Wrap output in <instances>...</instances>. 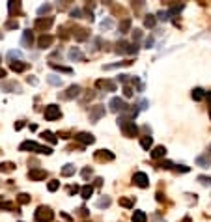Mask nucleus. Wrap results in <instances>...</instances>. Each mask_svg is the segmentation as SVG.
I'll return each mask as SVG.
<instances>
[{
    "instance_id": "1",
    "label": "nucleus",
    "mask_w": 211,
    "mask_h": 222,
    "mask_svg": "<svg viewBox=\"0 0 211 222\" xmlns=\"http://www.w3.org/2000/svg\"><path fill=\"white\" fill-rule=\"evenodd\" d=\"M21 151H34V153H43V155H51L52 153V148H49V146H39L32 140H26L19 146Z\"/></svg>"
},
{
    "instance_id": "2",
    "label": "nucleus",
    "mask_w": 211,
    "mask_h": 222,
    "mask_svg": "<svg viewBox=\"0 0 211 222\" xmlns=\"http://www.w3.org/2000/svg\"><path fill=\"white\" fill-rule=\"evenodd\" d=\"M118 125H120V129H122L123 136H127V138H133V136L138 135V127L135 125V121H131V120H122V118H118Z\"/></svg>"
},
{
    "instance_id": "3",
    "label": "nucleus",
    "mask_w": 211,
    "mask_h": 222,
    "mask_svg": "<svg viewBox=\"0 0 211 222\" xmlns=\"http://www.w3.org/2000/svg\"><path fill=\"white\" fill-rule=\"evenodd\" d=\"M34 218H36L38 222H51L54 218V213L49 209V207H38V211L34 213Z\"/></svg>"
},
{
    "instance_id": "4",
    "label": "nucleus",
    "mask_w": 211,
    "mask_h": 222,
    "mask_svg": "<svg viewBox=\"0 0 211 222\" xmlns=\"http://www.w3.org/2000/svg\"><path fill=\"white\" fill-rule=\"evenodd\" d=\"M108 107H110L112 112H116V114H123L125 110H127V107H129V105L122 99V97H112L110 103H108Z\"/></svg>"
},
{
    "instance_id": "5",
    "label": "nucleus",
    "mask_w": 211,
    "mask_h": 222,
    "mask_svg": "<svg viewBox=\"0 0 211 222\" xmlns=\"http://www.w3.org/2000/svg\"><path fill=\"white\" fill-rule=\"evenodd\" d=\"M60 116H62V112H60L58 105H47L45 107V120L47 121H54V120H58Z\"/></svg>"
},
{
    "instance_id": "6",
    "label": "nucleus",
    "mask_w": 211,
    "mask_h": 222,
    "mask_svg": "<svg viewBox=\"0 0 211 222\" xmlns=\"http://www.w3.org/2000/svg\"><path fill=\"white\" fill-rule=\"evenodd\" d=\"M105 114H107V110H105V105H95L90 108V121H99L101 118H105Z\"/></svg>"
},
{
    "instance_id": "7",
    "label": "nucleus",
    "mask_w": 211,
    "mask_h": 222,
    "mask_svg": "<svg viewBox=\"0 0 211 222\" xmlns=\"http://www.w3.org/2000/svg\"><path fill=\"white\" fill-rule=\"evenodd\" d=\"M80 93H82V88L77 86V84H71V86L66 90V93L60 95V99H73V97H79Z\"/></svg>"
},
{
    "instance_id": "8",
    "label": "nucleus",
    "mask_w": 211,
    "mask_h": 222,
    "mask_svg": "<svg viewBox=\"0 0 211 222\" xmlns=\"http://www.w3.org/2000/svg\"><path fill=\"white\" fill-rule=\"evenodd\" d=\"M133 183H135L136 187H140V189H146V187L150 185V181H148V176L144 174V172H136V174L133 176Z\"/></svg>"
},
{
    "instance_id": "9",
    "label": "nucleus",
    "mask_w": 211,
    "mask_h": 222,
    "mask_svg": "<svg viewBox=\"0 0 211 222\" xmlns=\"http://www.w3.org/2000/svg\"><path fill=\"white\" fill-rule=\"evenodd\" d=\"M28 177H30V181H43L47 177V170H41V168H32L28 172Z\"/></svg>"
},
{
    "instance_id": "10",
    "label": "nucleus",
    "mask_w": 211,
    "mask_h": 222,
    "mask_svg": "<svg viewBox=\"0 0 211 222\" xmlns=\"http://www.w3.org/2000/svg\"><path fill=\"white\" fill-rule=\"evenodd\" d=\"M67 56H69L71 62H84V54H82V51L79 47H71L69 52H67Z\"/></svg>"
},
{
    "instance_id": "11",
    "label": "nucleus",
    "mask_w": 211,
    "mask_h": 222,
    "mask_svg": "<svg viewBox=\"0 0 211 222\" xmlns=\"http://www.w3.org/2000/svg\"><path fill=\"white\" fill-rule=\"evenodd\" d=\"M75 140L84 144V146H88V144H94L95 142V136L90 135V133H79V135H75Z\"/></svg>"
},
{
    "instance_id": "12",
    "label": "nucleus",
    "mask_w": 211,
    "mask_h": 222,
    "mask_svg": "<svg viewBox=\"0 0 211 222\" xmlns=\"http://www.w3.org/2000/svg\"><path fill=\"white\" fill-rule=\"evenodd\" d=\"M52 24V17H47V19H36V23H34V26H36V30H49Z\"/></svg>"
},
{
    "instance_id": "13",
    "label": "nucleus",
    "mask_w": 211,
    "mask_h": 222,
    "mask_svg": "<svg viewBox=\"0 0 211 222\" xmlns=\"http://www.w3.org/2000/svg\"><path fill=\"white\" fill-rule=\"evenodd\" d=\"M194 162H196V166H200V168H209L211 166V155L207 153V155H198L194 159Z\"/></svg>"
},
{
    "instance_id": "14",
    "label": "nucleus",
    "mask_w": 211,
    "mask_h": 222,
    "mask_svg": "<svg viewBox=\"0 0 211 222\" xmlns=\"http://www.w3.org/2000/svg\"><path fill=\"white\" fill-rule=\"evenodd\" d=\"M52 43H54V37L49 36V34H43V36L38 39V47H39V49H49Z\"/></svg>"
},
{
    "instance_id": "15",
    "label": "nucleus",
    "mask_w": 211,
    "mask_h": 222,
    "mask_svg": "<svg viewBox=\"0 0 211 222\" xmlns=\"http://www.w3.org/2000/svg\"><path fill=\"white\" fill-rule=\"evenodd\" d=\"M95 86L107 90V92H116V82H114V80H97Z\"/></svg>"
},
{
    "instance_id": "16",
    "label": "nucleus",
    "mask_w": 211,
    "mask_h": 222,
    "mask_svg": "<svg viewBox=\"0 0 211 222\" xmlns=\"http://www.w3.org/2000/svg\"><path fill=\"white\" fill-rule=\"evenodd\" d=\"M95 159L97 161H114V153H110L107 149H99L95 153Z\"/></svg>"
},
{
    "instance_id": "17",
    "label": "nucleus",
    "mask_w": 211,
    "mask_h": 222,
    "mask_svg": "<svg viewBox=\"0 0 211 222\" xmlns=\"http://www.w3.org/2000/svg\"><path fill=\"white\" fill-rule=\"evenodd\" d=\"M165 155H166V148H165V146H157V148H153V151H151V159H153V161L163 159Z\"/></svg>"
},
{
    "instance_id": "18",
    "label": "nucleus",
    "mask_w": 211,
    "mask_h": 222,
    "mask_svg": "<svg viewBox=\"0 0 211 222\" xmlns=\"http://www.w3.org/2000/svg\"><path fill=\"white\" fill-rule=\"evenodd\" d=\"M32 41H34L32 30H24V34H23V39H21V43H23V47H32Z\"/></svg>"
},
{
    "instance_id": "19",
    "label": "nucleus",
    "mask_w": 211,
    "mask_h": 222,
    "mask_svg": "<svg viewBox=\"0 0 211 222\" xmlns=\"http://www.w3.org/2000/svg\"><path fill=\"white\" fill-rule=\"evenodd\" d=\"M131 220H133V222H146V220H148V217H146V213H144V211H140V209H136L135 213H133V217H131Z\"/></svg>"
},
{
    "instance_id": "20",
    "label": "nucleus",
    "mask_w": 211,
    "mask_h": 222,
    "mask_svg": "<svg viewBox=\"0 0 211 222\" xmlns=\"http://www.w3.org/2000/svg\"><path fill=\"white\" fill-rule=\"evenodd\" d=\"M10 67H11V71H17V73H21V71H24V69L28 67V64H24V62H11V64H10Z\"/></svg>"
},
{
    "instance_id": "21",
    "label": "nucleus",
    "mask_w": 211,
    "mask_h": 222,
    "mask_svg": "<svg viewBox=\"0 0 211 222\" xmlns=\"http://www.w3.org/2000/svg\"><path fill=\"white\" fill-rule=\"evenodd\" d=\"M92 194H94V187H92V185H84L82 189H80V196H82L84 200H88Z\"/></svg>"
},
{
    "instance_id": "22",
    "label": "nucleus",
    "mask_w": 211,
    "mask_h": 222,
    "mask_svg": "<svg viewBox=\"0 0 211 222\" xmlns=\"http://www.w3.org/2000/svg\"><path fill=\"white\" fill-rule=\"evenodd\" d=\"M60 174L64 176V177H69V176H73V174H75V164H66L64 168L60 170Z\"/></svg>"
},
{
    "instance_id": "23",
    "label": "nucleus",
    "mask_w": 211,
    "mask_h": 222,
    "mask_svg": "<svg viewBox=\"0 0 211 222\" xmlns=\"http://www.w3.org/2000/svg\"><path fill=\"white\" fill-rule=\"evenodd\" d=\"M123 65H131V62H116V64H108V65H103L105 71H110V69H118V67H123Z\"/></svg>"
},
{
    "instance_id": "24",
    "label": "nucleus",
    "mask_w": 211,
    "mask_h": 222,
    "mask_svg": "<svg viewBox=\"0 0 211 222\" xmlns=\"http://www.w3.org/2000/svg\"><path fill=\"white\" fill-rule=\"evenodd\" d=\"M0 88H2V90H13V92L21 93V86L17 84V82H6V84H2Z\"/></svg>"
},
{
    "instance_id": "25",
    "label": "nucleus",
    "mask_w": 211,
    "mask_h": 222,
    "mask_svg": "<svg viewBox=\"0 0 211 222\" xmlns=\"http://www.w3.org/2000/svg\"><path fill=\"white\" fill-rule=\"evenodd\" d=\"M129 28H131V19H123L120 23V34H127Z\"/></svg>"
},
{
    "instance_id": "26",
    "label": "nucleus",
    "mask_w": 211,
    "mask_h": 222,
    "mask_svg": "<svg viewBox=\"0 0 211 222\" xmlns=\"http://www.w3.org/2000/svg\"><path fill=\"white\" fill-rule=\"evenodd\" d=\"M47 82L51 86H62V79L58 77V75H49L47 77Z\"/></svg>"
},
{
    "instance_id": "27",
    "label": "nucleus",
    "mask_w": 211,
    "mask_h": 222,
    "mask_svg": "<svg viewBox=\"0 0 211 222\" xmlns=\"http://www.w3.org/2000/svg\"><path fill=\"white\" fill-rule=\"evenodd\" d=\"M51 65L52 69H56V71H60V73H73V69L71 67H66V65H58V64H54V62H51Z\"/></svg>"
},
{
    "instance_id": "28",
    "label": "nucleus",
    "mask_w": 211,
    "mask_h": 222,
    "mask_svg": "<svg viewBox=\"0 0 211 222\" xmlns=\"http://www.w3.org/2000/svg\"><path fill=\"white\" fill-rule=\"evenodd\" d=\"M204 97H206V92H204L202 88H194V90H193V99H194V101H202Z\"/></svg>"
},
{
    "instance_id": "29",
    "label": "nucleus",
    "mask_w": 211,
    "mask_h": 222,
    "mask_svg": "<svg viewBox=\"0 0 211 222\" xmlns=\"http://www.w3.org/2000/svg\"><path fill=\"white\" fill-rule=\"evenodd\" d=\"M110 204H112V200H110L108 196H103V198H99V200L95 202V205H97V207H101V209H103V207H108Z\"/></svg>"
},
{
    "instance_id": "30",
    "label": "nucleus",
    "mask_w": 211,
    "mask_h": 222,
    "mask_svg": "<svg viewBox=\"0 0 211 222\" xmlns=\"http://www.w3.org/2000/svg\"><path fill=\"white\" fill-rule=\"evenodd\" d=\"M155 23H157L155 15H146V19H144V26H146V28H153Z\"/></svg>"
},
{
    "instance_id": "31",
    "label": "nucleus",
    "mask_w": 211,
    "mask_h": 222,
    "mask_svg": "<svg viewBox=\"0 0 211 222\" xmlns=\"http://www.w3.org/2000/svg\"><path fill=\"white\" fill-rule=\"evenodd\" d=\"M52 10V6L51 4H45V6H39L38 8V15H39V19H43V15H47L49 11Z\"/></svg>"
},
{
    "instance_id": "32",
    "label": "nucleus",
    "mask_w": 211,
    "mask_h": 222,
    "mask_svg": "<svg viewBox=\"0 0 211 222\" xmlns=\"http://www.w3.org/2000/svg\"><path fill=\"white\" fill-rule=\"evenodd\" d=\"M140 146H142L144 149H150L151 146H153V140H151V136H142V138H140Z\"/></svg>"
},
{
    "instance_id": "33",
    "label": "nucleus",
    "mask_w": 211,
    "mask_h": 222,
    "mask_svg": "<svg viewBox=\"0 0 211 222\" xmlns=\"http://www.w3.org/2000/svg\"><path fill=\"white\" fill-rule=\"evenodd\" d=\"M116 51H118L120 54H127V52H129V43H127V41H120Z\"/></svg>"
},
{
    "instance_id": "34",
    "label": "nucleus",
    "mask_w": 211,
    "mask_h": 222,
    "mask_svg": "<svg viewBox=\"0 0 211 222\" xmlns=\"http://www.w3.org/2000/svg\"><path fill=\"white\" fill-rule=\"evenodd\" d=\"M183 8H185V4H172L170 10H168V13H170V15H178Z\"/></svg>"
},
{
    "instance_id": "35",
    "label": "nucleus",
    "mask_w": 211,
    "mask_h": 222,
    "mask_svg": "<svg viewBox=\"0 0 211 222\" xmlns=\"http://www.w3.org/2000/svg\"><path fill=\"white\" fill-rule=\"evenodd\" d=\"M112 26H114V21H112L110 17H107L105 21H101V30L105 32V30H110Z\"/></svg>"
},
{
    "instance_id": "36",
    "label": "nucleus",
    "mask_w": 211,
    "mask_h": 222,
    "mask_svg": "<svg viewBox=\"0 0 211 222\" xmlns=\"http://www.w3.org/2000/svg\"><path fill=\"white\" fill-rule=\"evenodd\" d=\"M88 37V30L86 28H77V34H75V39H79V41H82V39H86Z\"/></svg>"
},
{
    "instance_id": "37",
    "label": "nucleus",
    "mask_w": 211,
    "mask_h": 222,
    "mask_svg": "<svg viewBox=\"0 0 211 222\" xmlns=\"http://www.w3.org/2000/svg\"><path fill=\"white\" fill-rule=\"evenodd\" d=\"M196 179H198V183H200V185H204V187H211V177H209V176H198Z\"/></svg>"
},
{
    "instance_id": "38",
    "label": "nucleus",
    "mask_w": 211,
    "mask_h": 222,
    "mask_svg": "<svg viewBox=\"0 0 211 222\" xmlns=\"http://www.w3.org/2000/svg\"><path fill=\"white\" fill-rule=\"evenodd\" d=\"M17 200H19V204H21V205H24V204H30V194H26V192H21Z\"/></svg>"
},
{
    "instance_id": "39",
    "label": "nucleus",
    "mask_w": 211,
    "mask_h": 222,
    "mask_svg": "<svg viewBox=\"0 0 211 222\" xmlns=\"http://www.w3.org/2000/svg\"><path fill=\"white\" fill-rule=\"evenodd\" d=\"M11 170H15V164L13 162H2L0 164V172H11Z\"/></svg>"
},
{
    "instance_id": "40",
    "label": "nucleus",
    "mask_w": 211,
    "mask_h": 222,
    "mask_svg": "<svg viewBox=\"0 0 211 222\" xmlns=\"http://www.w3.org/2000/svg\"><path fill=\"white\" fill-rule=\"evenodd\" d=\"M41 136H43V138H47V140L51 142V144H56V136L51 133V131H43V133H41Z\"/></svg>"
},
{
    "instance_id": "41",
    "label": "nucleus",
    "mask_w": 211,
    "mask_h": 222,
    "mask_svg": "<svg viewBox=\"0 0 211 222\" xmlns=\"http://www.w3.org/2000/svg\"><path fill=\"white\" fill-rule=\"evenodd\" d=\"M0 209H15L19 213V209L15 207V204H11V202H0Z\"/></svg>"
},
{
    "instance_id": "42",
    "label": "nucleus",
    "mask_w": 211,
    "mask_h": 222,
    "mask_svg": "<svg viewBox=\"0 0 211 222\" xmlns=\"http://www.w3.org/2000/svg\"><path fill=\"white\" fill-rule=\"evenodd\" d=\"M47 189H49V192H54V190H58V189H60V181H49Z\"/></svg>"
},
{
    "instance_id": "43",
    "label": "nucleus",
    "mask_w": 211,
    "mask_h": 222,
    "mask_svg": "<svg viewBox=\"0 0 211 222\" xmlns=\"http://www.w3.org/2000/svg\"><path fill=\"white\" fill-rule=\"evenodd\" d=\"M120 205L131 209V207H133V200H129V198H120Z\"/></svg>"
},
{
    "instance_id": "44",
    "label": "nucleus",
    "mask_w": 211,
    "mask_h": 222,
    "mask_svg": "<svg viewBox=\"0 0 211 222\" xmlns=\"http://www.w3.org/2000/svg\"><path fill=\"white\" fill-rule=\"evenodd\" d=\"M8 10H10V13L19 11V10H21V2H10V4H8Z\"/></svg>"
},
{
    "instance_id": "45",
    "label": "nucleus",
    "mask_w": 211,
    "mask_h": 222,
    "mask_svg": "<svg viewBox=\"0 0 211 222\" xmlns=\"http://www.w3.org/2000/svg\"><path fill=\"white\" fill-rule=\"evenodd\" d=\"M157 19L159 21H170V13H168V11H159L157 13Z\"/></svg>"
},
{
    "instance_id": "46",
    "label": "nucleus",
    "mask_w": 211,
    "mask_h": 222,
    "mask_svg": "<svg viewBox=\"0 0 211 222\" xmlns=\"http://www.w3.org/2000/svg\"><path fill=\"white\" fill-rule=\"evenodd\" d=\"M133 93H135V92H133V88H131L129 84H125V86H123V95H125V97H133Z\"/></svg>"
},
{
    "instance_id": "47",
    "label": "nucleus",
    "mask_w": 211,
    "mask_h": 222,
    "mask_svg": "<svg viewBox=\"0 0 211 222\" xmlns=\"http://www.w3.org/2000/svg\"><path fill=\"white\" fill-rule=\"evenodd\" d=\"M21 56H23V54H21V51H10V52H8V58H10V60H13V58H21Z\"/></svg>"
},
{
    "instance_id": "48",
    "label": "nucleus",
    "mask_w": 211,
    "mask_h": 222,
    "mask_svg": "<svg viewBox=\"0 0 211 222\" xmlns=\"http://www.w3.org/2000/svg\"><path fill=\"white\" fill-rule=\"evenodd\" d=\"M80 15H82V10H80V8H77V10L71 11V17H73V19H80Z\"/></svg>"
},
{
    "instance_id": "49",
    "label": "nucleus",
    "mask_w": 211,
    "mask_h": 222,
    "mask_svg": "<svg viewBox=\"0 0 211 222\" xmlns=\"http://www.w3.org/2000/svg\"><path fill=\"white\" fill-rule=\"evenodd\" d=\"M140 37H142V30H133V39L138 41Z\"/></svg>"
},
{
    "instance_id": "50",
    "label": "nucleus",
    "mask_w": 211,
    "mask_h": 222,
    "mask_svg": "<svg viewBox=\"0 0 211 222\" xmlns=\"http://www.w3.org/2000/svg\"><path fill=\"white\" fill-rule=\"evenodd\" d=\"M172 166H174V164H172L170 161H163V162H161V168H165V170H170Z\"/></svg>"
},
{
    "instance_id": "51",
    "label": "nucleus",
    "mask_w": 211,
    "mask_h": 222,
    "mask_svg": "<svg viewBox=\"0 0 211 222\" xmlns=\"http://www.w3.org/2000/svg\"><path fill=\"white\" fill-rule=\"evenodd\" d=\"M189 170H191V168H189V166H183V164L176 166V172H181V174H185V172H189Z\"/></svg>"
},
{
    "instance_id": "52",
    "label": "nucleus",
    "mask_w": 211,
    "mask_h": 222,
    "mask_svg": "<svg viewBox=\"0 0 211 222\" xmlns=\"http://www.w3.org/2000/svg\"><path fill=\"white\" fill-rule=\"evenodd\" d=\"M129 80V75H118V82H123V84H127Z\"/></svg>"
},
{
    "instance_id": "53",
    "label": "nucleus",
    "mask_w": 211,
    "mask_h": 222,
    "mask_svg": "<svg viewBox=\"0 0 211 222\" xmlns=\"http://www.w3.org/2000/svg\"><path fill=\"white\" fill-rule=\"evenodd\" d=\"M153 45H155V39H153V37H148V39H146V49H151Z\"/></svg>"
},
{
    "instance_id": "54",
    "label": "nucleus",
    "mask_w": 211,
    "mask_h": 222,
    "mask_svg": "<svg viewBox=\"0 0 211 222\" xmlns=\"http://www.w3.org/2000/svg\"><path fill=\"white\" fill-rule=\"evenodd\" d=\"M90 174H92V168H84L82 170V177H88Z\"/></svg>"
},
{
    "instance_id": "55",
    "label": "nucleus",
    "mask_w": 211,
    "mask_h": 222,
    "mask_svg": "<svg viewBox=\"0 0 211 222\" xmlns=\"http://www.w3.org/2000/svg\"><path fill=\"white\" fill-rule=\"evenodd\" d=\"M79 190H80V189L75 185V187H69V190H67V192H69V194H75V192H79Z\"/></svg>"
},
{
    "instance_id": "56",
    "label": "nucleus",
    "mask_w": 211,
    "mask_h": 222,
    "mask_svg": "<svg viewBox=\"0 0 211 222\" xmlns=\"http://www.w3.org/2000/svg\"><path fill=\"white\" fill-rule=\"evenodd\" d=\"M23 127H24V121H17L15 123V131H21Z\"/></svg>"
},
{
    "instance_id": "57",
    "label": "nucleus",
    "mask_w": 211,
    "mask_h": 222,
    "mask_svg": "<svg viewBox=\"0 0 211 222\" xmlns=\"http://www.w3.org/2000/svg\"><path fill=\"white\" fill-rule=\"evenodd\" d=\"M17 21H10V23H8V28H17Z\"/></svg>"
},
{
    "instance_id": "58",
    "label": "nucleus",
    "mask_w": 211,
    "mask_h": 222,
    "mask_svg": "<svg viewBox=\"0 0 211 222\" xmlns=\"http://www.w3.org/2000/svg\"><path fill=\"white\" fill-rule=\"evenodd\" d=\"M101 185H103V179L97 177V179H95V187H101Z\"/></svg>"
},
{
    "instance_id": "59",
    "label": "nucleus",
    "mask_w": 211,
    "mask_h": 222,
    "mask_svg": "<svg viewBox=\"0 0 211 222\" xmlns=\"http://www.w3.org/2000/svg\"><path fill=\"white\" fill-rule=\"evenodd\" d=\"M157 200H159V202H163V200H165L163 198V192H157Z\"/></svg>"
},
{
    "instance_id": "60",
    "label": "nucleus",
    "mask_w": 211,
    "mask_h": 222,
    "mask_svg": "<svg viewBox=\"0 0 211 222\" xmlns=\"http://www.w3.org/2000/svg\"><path fill=\"white\" fill-rule=\"evenodd\" d=\"M28 82H30V84H38V79H30V77H28Z\"/></svg>"
},
{
    "instance_id": "61",
    "label": "nucleus",
    "mask_w": 211,
    "mask_h": 222,
    "mask_svg": "<svg viewBox=\"0 0 211 222\" xmlns=\"http://www.w3.org/2000/svg\"><path fill=\"white\" fill-rule=\"evenodd\" d=\"M4 77H6V71H4L2 67H0V79H4Z\"/></svg>"
},
{
    "instance_id": "62",
    "label": "nucleus",
    "mask_w": 211,
    "mask_h": 222,
    "mask_svg": "<svg viewBox=\"0 0 211 222\" xmlns=\"http://www.w3.org/2000/svg\"><path fill=\"white\" fill-rule=\"evenodd\" d=\"M209 99H211V93H209ZM209 118H211V103H209Z\"/></svg>"
},
{
    "instance_id": "63",
    "label": "nucleus",
    "mask_w": 211,
    "mask_h": 222,
    "mask_svg": "<svg viewBox=\"0 0 211 222\" xmlns=\"http://www.w3.org/2000/svg\"><path fill=\"white\" fill-rule=\"evenodd\" d=\"M209 151H211V146H209Z\"/></svg>"
}]
</instances>
